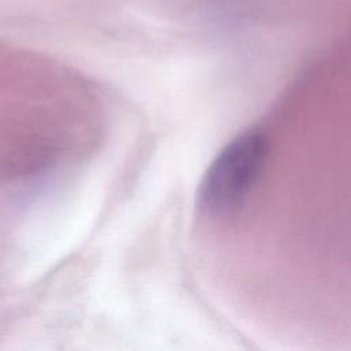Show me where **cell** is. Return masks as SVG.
<instances>
[{
    "instance_id": "obj_1",
    "label": "cell",
    "mask_w": 351,
    "mask_h": 351,
    "mask_svg": "<svg viewBox=\"0 0 351 351\" xmlns=\"http://www.w3.org/2000/svg\"><path fill=\"white\" fill-rule=\"evenodd\" d=\"M267 152V137L258 129L234 137L217 155L202 180L197 196L202 208L214 215L239 208L256 184Z\"/></svg>"
}]
</instances>
